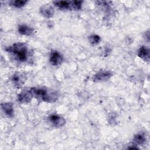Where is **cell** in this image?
Returning <instances> with one entry per match:
<instances>
[{
	"label": "cell",
	"mask_w": 150,
	"mask_h": 150,
	"mask_svg": "<svg viewBox=\"0 0 150 150\" xmlns=\"http://www.w3.org/2000/svg\"><path fill=\"white\" fill-rule=\"evenodd\" d=\"M83 1H71V9L79 10L81 9Z\"/></svg>",
	"instance_id": "cell-16"
},
{
	"label": "cell",
	"mask_w": 150,
	"mask_h": 150,
	"mask_svg": "<svg viewBox=\"0 0 150 150\" xmlns=\"http://www.w3.org/2000/svg\"><path fill=\"white\" fill-rule=\"evenodd\" d=\"M27 2H28V1H26V0H16V1H10L9 4L15 8H20L25 6Z\"/></svg>",
	"instance_id": "cell-14"
},
{
	"label": "cell",
	"mask_w": 150,
	"mask_h": 150,
	"mask_svg": "<svg viewBox=\"0 0 150 150\" xmlns=\"http://www.w3.org/2000/svg\"><path fill=\"white\" fill-rule=\"evenodd\" d=\"M133 141L135 145H142L145 143L146 141V138L144 134L140 133L134 136Z\"/></svg>",
	"instance_id": "cell-13"
},
{
	"label": "cell",
	"mask_w": 150,
	"mask_h": 150,
	"mask_svg": "<svg viewBox=\"0 0 150 150\" xmlns=\"http://www.w3.org/2000/svg\"><path fill=\"white\" fill-rule=\"evenodd\" d=\"M11 80L15 86H21L24 83L25 78L23 74L21 73H16L12 76Z\"/></svg>",
	"instance_id": "cell-9"
},
{
	"label": "cell",
	"mask_w": 150,
	"mask_h": 150,
	"mask_svg": "<svg viewBox=\"0 0 150 150\" xmlns=\"http://www.w3.org/2000/svg\"><path fill=\"white\" fill-rule=\"evenodd\" d=\"M6 50L12 53L18 61L25 62L27 59L28 50L27 46L24 43H15L7 47Z\"/></svg>",
	"instance_id": "cell-1"
},
{
	"label": "cell",
	"mask_w": 150,
	"mask_h": 150,
	"mask_svg": "<svg viewBox=\"0 0 150 150\" xmlns=\"http://www.w3.org/2000/svg\"><path fill=\"white\" fill-rule=\"evenodd\" d=\"M58 94L54 90H46V93L42 97V100L47 103H53L57 100Z\"/></svg>",
	"instance_id": "cell-4"
},
{
	"label": "cell",
	"mask_w": 150,
	"mask_h": 150,
	"mask_svg": "<svg viewBox=\"0 0 150 150\" xmlns=\"http://www.w3.org/2000/svg\"><path fill=\"white\" fill-rule=\"evenodd\" d=\"M145 37H146L145 39H147L148 42H149V31H148V32H146L145 33Z\"/></svg>",
	"instance_id": "cell-17"
},
{
	"label": "cell",
	"mask_w": 150,
	"mask_h": 150,
	"mask_svg": "<svg viewBox=\"0 0 150 150\" xmlns=\"http://www.w3.org/2000/svg\"><path fill=\"white\" fill-rule=\"evenodd\" d=\"M18 32L21 35H25V36H30L33 34V28H32L29 26L22 25L19 26Z\"/></svg>",
	"instance_id": "cell-12"
},
{
	"label": "cell",
	"mask_w": 150,
	"mask_h": 150,
	"mask_svg": "<svg viewBox=\"0 0 150 150\" xmlns=\"http://www.w3.org/2000/svg\"><path fill=\"white\" fill-rule=\"evenodd\" d=\"M33 97V95L30 90L23 91L18 94V100L19 103L22 104L29 103Z\"/></svg>",
	"instance_id": "cell-7"
},
{
	"label": "cell",
	"mask_w": 150,
	"mask_h": 150,
	"mask_svg": "<svg viewBox=\"0 0 150 150\" xmlns=\"http://www.w3.org/2000/svg\"><path fill=\"white\" fill-rule=\"evenodd\" d=\"M138 56L145 61L148 62L149 60V49L146 46H141L138 50Z\"/></svg>",
	"instance_id": "cell-10"
},
{
	"label": "cell",
	"mask_w": 150,
	"mask_h": 150,
	"mask_svg": "<svg viewBox=\"0 0 150 150\" xmlns=\"http://www.w3.org/2000/svg\"><path fill=\"white\" fill-rule=\"evenodd\" d=\"M1 106L2 110L7 116L9 117H13L14 110L13 105L11 103H4L1 104Z\"/></svg>",
	"instance_id": "cell-8"
},
{
	"label": "cell",
	"mask_w": 150,
	"mask_h": 150,
	"mask_svg": "<svg viewBox=\"0 0 150 150\" xmlns=\"http://www.w3.org/2000/svg\"><path fill=\"white\" fill-rule=\"evenodd\" d=\"M88 40L90 43L93 45H97L100 43L101 40V38L98 35H92L88 37Z\"/></svg>",
	"instance_id": "cell-15"
},
{
	"label": "cell",
	"mask_w": 150,
	"mask_h": 150,
	"mask_svg": "<svg viewBox=\"0 0 150 150\" xmlns=\"http://www.w3.org/2000/svg\"><path fill=\"white\" fill-rule=\"evenodd\" d=\"M49 121L56 127H62L66 124L65 119L59 114H52L49 117Z\"/></svg>",
	"instance_id": "cell-3"
},
{
	"label": "cell",
	"mask_w": 150,
	"mask_h": 150,
	"mask_svg": "<svg viewBox=\"0 0 150 150\" xmlns=\"http://www.w3.org/2000/svg\"><path fill=\"white\" fill-rule=\"evenodd\" d=\"M50 62L53 66H57L60 64L63 60V56L57 51H53L50 55Z\"/></svg>",
	"instance_id": "cell-5"
},
{
	"label": "cell",
	"mask_w": 150,
	"mask_h": 150,
	"mask_svg": "<svg viewBox=\"0 0 150 150\" xmlns=\"http://www.w3.org/2000/svg\"><path fill=\"white\" fill-rule=\"evenodd\" d=\"M112 76V73L110 71H100L94 75V81H105L108 80Z\"/></svg>",
	"instance_id": "cell-2"
},
{
	"label": "cell",
	"mask_w": 150,
	"mask_h": 150,
	"mask_svg": "<svg viewBox=\"0 0 150 150\" xmlns=\"http://www.w3.org/2000/svg\"><path fill=\"white\" fill-rule=\"evenodd\" d=\"M54 5L60 9H71V1H56Z\"/></svg>",
	"instance_id": "cell-11"
},
{
	"label": "cell",
	"mask_w": 150,
	"mask_h": 150,
	"mask_svg": "<svg viewBox=\"0 0 150 150\" xmlns=\"http://www.w3.org/2000/svg\"><path fill=\"white\" fill-rule=\"evenodd\" d=\"M39 10L40 13L43 16L47 18H52L54 13V10L53 8L49 4H45L42 5L40 8Z\"/></svg>",
	"instance_id": "cell-6"
}]
</instances>
